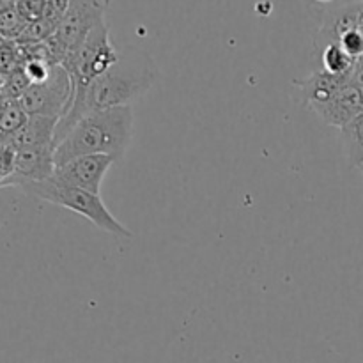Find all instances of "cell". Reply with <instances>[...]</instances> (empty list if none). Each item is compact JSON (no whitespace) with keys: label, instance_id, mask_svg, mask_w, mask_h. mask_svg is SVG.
<instances>
[{"label":"cell","instance_id":"6da1fadb","mask_svg":"<svg viewBox=\"0 0 363 363\" xmlns=\"http://www.w3.org/2000/svg\"><path fill=\"white\" fill-rule=\"evenodd\" d=\"M133 135L131 105L89 112L57 144L55 167L78 156L105 155L121 162Z\"/></svg>","mask_w":363,"mask_h":363},{"label":"cell","instance_id":"7a4b0ae2","mask_svg":"<svg viewBox=\"0 0 363 363\" xmlns=\"http://www.w3.org/2000/svg\"><path fill=\"white\" fill-rule=\"evenodd\" d=\"M155 78V69L149 64L119 59L116 66L89 85L84 103L85 113L131 105V101L151 89Z\"/></svg>","mask_w":363,"mask_h":363},{"label":"cell","instance_id":"3957f363","mask_svg":"<svg viewBox=\"0 0 363 363\" xmlns=\"http://www.w3.org/2000/svg\"><path fill=\"white\" fill-rule=\"evenodd\" d=\"M21 190L41 199V201L60 206V208H66L69 211L77 213V215L84 216L91 223H94L98 229H101L103 233L113 234V236L119 238H133V233L110 213V209L106 208L99 194H92V191L82 190V188L62 184L53 179V177L39 181V183H30L21 188Z\"/></svg>","mask_w":363,"mask_h":363},{"label":"cell","instance_id":"277c9868","mask_svg":"<svg viewBox=\"0 0 363 363\" xmlns=\"http://www.w3.org/2000/svg\"><path fill=\"white\" fill-rule=\"evenodd\" d=\"M101 21H105V6L99 0H71L55 34L45 41L52 62L62 66L64 60L80 48L92 28Z\"/></svg>","mask_w":363,"mask_h":363},{"label":"cell","instance_id":"5b68a950","mask_svg":"<svg viewBox=\"0 0 363 363\" xmlns=\"http://www.w3.org/2000/svg\"><path fill=\"white\" fill-rule=\"evenodd\" d=\"M73 99V82L64 66H53L52 73L41 84H32L21 96V105L28 116H66Z\"/></svg>","mask_w":363,"mask_h":363},{"label":"cell","instance_id":"8992f818","mask_svg":"<svg viewBox=\"0 0 363 363\" xmlns=\"http://www.w3.org/2000/svg\"><path fill=\"white\" fill-rule=\"evenodd\" d=\"M113 163H116V160L105 155L78 156V158L69 160L64 165L55 167V172L52 177L62 184L99 194L103 179H105L106 172Z\"/></svg>","mask_w":363,"mask_h":363},{"label":"cell","instance_id":"52a82bcc","mask_svg":"<svg viewBox=\"0 0 363 363\" xmlns=\"http://www.w3.org/2000/svg\"><path fill=\"white\" fill-rule=\"evenodd\" d=\"M55 172V145H35L16 149L14 170L6 186L23 188L30 183H39ZM4 186V188H6Z\"/></svg>","mask_w":363,"mask_h":363},{"label":"cell","instance_id":"ba28073f","mask_svg":"<svg viewBox=\"0 0 363 363\" xmlns=\"http://www.w3.org/2000/svg\"><path fill=\"white\" fill-rule=\"evenodd\" d=\"M314 112L326 124L335 128H344L347 123L363 113V91L354 87L351 82L344 84L332 98L323 105L315 106Z\"/></svg>","mask_w":363,"mask_h":363},{"label":"cell","instance_id":"9c48e42d","mask_svg":"<svg viewBox=\"0 0 363 363\" xmlns=\"http://www.w3.org/2000/svg\"><path fill=\"white\" fill-rule=\"evenodd\" d=\"M59 119L57 117L30 116L27 124L11 137L7 145L14 149L20 147H35V145H55V130Z\"/></svg>","mask_w":363,"mask_h":363},{"label":"cell","instance_id":"30bf717a","mask_svg":"<svg viewBox=\"0 0 363 363\" xmlns=\"http://www.w3.org/2000/svg\"><path fill=\"white\" fill-rule=\"evenodd\" d=\"M350 82V77H337V74H330L323 71H315L311 77H307L305 80H298L296 85L303 92L305 101L308 103L312 110L315 106L323 105V103L328 101L344 84Z\"/></svg>","mask_w":363,"mask_h":363},{"label":"cell","instance_id":"8fae6325","mask_svg":"<svg viewBox=\"0 0 363 363\" xmlns=\"http://www.w3.org/2000/svg\"><path fill=\"white\" fill-rule=\"evenodd\" d=\"M340 138L350 165L360 167L363 163V113L340 128Z\"/></svg>","mask_w":363,"mask_h":363},{"label":"cell","instance_id":"7c38bea8","mask_svg":"<svg viewBox=\"0 0 363 363\" xmlns=\"http://www.w3.org/2000/svg\"><path fill=\"white\" fill-rule=\"evenodd\" d=\"M321 60L323 69L330 74H337V77H350L357 64V59H353L339 43H326L321 53Z\"/></svg>","mask_w":363,"mask_h":363},{"label":"cell","instance_id":"4fadbf2b","mask_svg":"<svg viewBox=\"0 0 363 363\" xmlns=\"http://www.w3.org/2000/svg\"><path fill=\"white\" fill-rule=\"evenodd\" d=\"M27 23L28 21L21 16L16 6L0 9V34L6 39L16 41L21 35V32L25 30Z\"/></svg>","mask_w":363,"mask_h":363},{"label":"cell","instance_id":"5bb4252c","mask_svg":"<svg viewBox=\"0 0 363 363\" xmlns=\"http://www.w3.org/2000/svg\"><path fill=\"white\" fill-rule=\"evenodd\" d=\"M30 80L25 74L23 66L14 69L13 73H9L7 77H4V87H2V96L4 99H21V96L27 92V89L30 87Z\"/></svg>","mask_w":363,"mask_h":363},{"label":"cell","instance_id":"9a60e30c","mask_svg":"<svg viewBox=\"0 0 363 363\" xmlns=\"http://www.w3.org/2000/svg\"><path fill=\"white\" fill-rule=\"evenodd\" d=\"M21 66H23V57H21L20 45L16 41L6 39L0 45V77H7Z\"/></svg>","mask_w":363,"mask_h":363},{"label":"cell","instance_id":"2e32d148","mask_svg":"<svg viewBox=\"0 0 363 363\" xmlns=\"http://www.w3.org/2000/svg\"><path fill=\"white\" fill-rule=\"evenodd\" d=\"M71 6V0H46L45 4V11H43V20L57 30V27L60 25L62 18L66 16L67 9Z\"/></svg>","mask_w":363,"mask_h":363},{"label":"cell","instance_id":"e0dca14e","mask_svg":"<svg viewBox=\"0 0 363 363\" xmlns=\"http://www.w3.org/2000/svg\"><path fill=\"white\" fill-rule=\"evenodd\" d=\"M340 46L350 53L353 59L360 60L363 57V30L362 28H353V30H347L346 34L340 35L339 41Z\"/></svg>","mask_w":363,"mask_h":363},{"label":"cell","instance_id":"ac0fdd59","mask_svg":"<svg viewBox=\"0 0 363 363\" xmlns=\"http://www.w3.org/2000/svg\"><path fill=\"white\" fill-rule=\"evenodd\" d=\"M14 156H16V149L13 145H0V188L6 186L7 179L13 174Z\"/></svg>","mask_w":363,"mask_h":363},{"label":"cell","instance_id":"d6986e66","mask_svg":"<svg viewBox=\"0 0 363 363\" xmlns=\"http://www.w3.org/2000/svg\"><path fill=\"white\" fill-rule=\"evenodd\" d=\"M46 0H18L16 7L20 11L21 16L30 23V21L39 20L43 16V11H45Z\"/></svg>","mask_w":363,"mask_h":363},{"label":"cell","instance_id":"ffe728a7","mask_svg":"<svg viewBox=\"0 0 363 363\" xmlns=\"http://www.w3.org/2000/svg\"><path fill=\"white\" fill-rule=\"evenodd\" d=\"M350 82L354 85V87H358L360 91H363V62L362 60H357V64H354L353 71L350 73Z\"/></svg>","mask_w":363,"mask_h":363},{"label":"cell","instance_id":"44dd1931","mask_svg":"<svg viewBox=\"0 0 363 363\" xmlns=\"http://www.w3.org/2000/svg\"><path fill=\"white\" fill-rule=\"evenodd\" d=\"M6 105H7V99L0 98V123H2V117H4V110H6Z\"/></svg>","mask_w":363,"mask_h":363},{"label":"cell","instance_id":"7402d4cb","mask_svg":"<svg viewBox=\"0 0 363 363\" xmlns=\"http://www.w3.org/2000/svg\"><path fill=\"white\" fill-rule=\"evenodd\" d=\"M2 87H4V77H0V96H2Z\"/></svg>","mask_w":363,"mask_h":363},{"label":"cell","instance_id":"603a6c76","mask_svg":"<svg viewBox=\"0 0 363 363\" xmlns=\"http://www.w3.org/2000/svg\"><path fill=\"white\" fill-rule=\"evenodd\" d=\"M358 169H360V172H362V177H363V163H362L360 167H358Z\"/></svg>","mask_w":363,"mask_h":363},{"label":"cell","instance_id":"cb8c5ba5","mask_svg":"<svg viewBox=\"0 0 363 363\" xmlns=\"http://www.w3.org/2000/svg\"><path fill=\"white\" fill-rule=\"evenodd\" d=\"M318 2H332V0H318Z\"/></svg>","mask_w":363,"mask_h":363},{"label":"cell","instance_id":"d4e9b609","mask_svg":"<svg viewBox=\"0 0 363 363\" xmlns=\"http://www.w3.org/2000/svg\"><path fill=\"white\" fill-rule=\"evenodd\" d=\"M360 60H362V62H363V57H362V59H360Z\"/></svg>","mask_w":363,"mask_h":363}]
</instances>
